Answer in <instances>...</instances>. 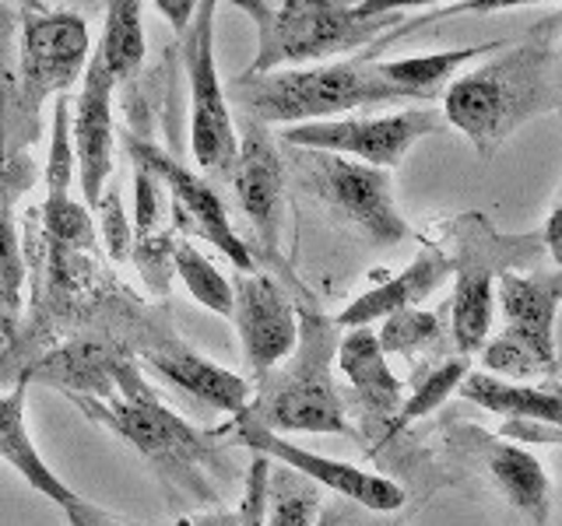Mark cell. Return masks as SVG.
<instances>
[{"mask_svg":"<svg viewBox=\"0 0 562 526\" xmlns=\"http://www.w3.org/2000/svg\"><path fill=\"white\" fill-rule=\"evenodd\" d=\"M67 400L88 418L123 438L131 449H137L151 470L162 478V484L190 502H201L215 508L222 502L218 473L228 478V460L218 446V435L198 432L183 414L169 411L155 386L140 376V365L134 358H123L116 368V393L110 400L75 397Z\"/></svg>","mask_w":562,"mask_h":526,"instance_id":"cell-1","label":"cell"},{"mask_svg":"<svg viewBox=\"0 0 562 526\" xmlns=\"http://www.w3.org/2000/svg\"><path fill=\"white\" fill-rule=\"evenodd\" d=\"M555 22L559 18H549L524 43L443 88V123L461 130L479 155L492 158L527 119L549 116L562 105Z\"/></svg>","mask_w":562,"mask_h":526,"instance_id":"cell-2","label":"cell"},{"mask_svg":"<svg viewBox=\"0 0 562 526\" xmlns=\"http://www.w3.org/2000/svg\"><path fill=\"white\" fill-rule=\"evenodd\" d=\"M295 347L285 362L250 382V403L243 418L278 435H351L345 397L338 390V355L341 333L313 298L295 306Z\"/></svg>","mask_w":562,"mask_h":526,"instance_id":"cell-3","label":"cell"},{"mask_svg":"<svg viewBox=\"0 0 562 526\" xmlns=\"http://www.w3.org/2000/svg\"><path fill=\"white\" fill-rule=\"evenodd\" d=\"M228 99L239 105L246 119H257L263 127L281 123H316L338 119L356 110H380V105L412 102L380 75V60L359 53L338 64H313V67H285L271 75H239L228 81Z\"/></svg>","mask_w":562,"mask_h":526,"instance_id":"cell-4","label":"cell"},{"mask_svg":"<svg viewBox=\"0 0 562 526\" xmlns=\"http://www.w3.org/2000/svg\"><path fill=\"white\" fill-rule=\"evenodd\" d=\"M250 14L257 53L243 75H271L285 67H313L330 57L359 53L391 32L401 14L356 18V0H225Z\"/></svg>","mask_w":562,"mask_h":526,"instance_id":"cell-5","label":"cell"},{"mask_svg":"<svg viewBox=\"0 0 562 526\" xmlns=\"http://www.w3.org/2000/svg\"><path fill=\"white\" fill-rule=\"evenodd\" d=\"M281 158H285V175H292L299 190L321 204L334 225L359 236L373 250H391L412 236L408 221L397 210L394 180L386 169L292 145L289 151H281Z\"/></svg>","mask_w":562,"mask_h":526,"instance_id":"cell-6","label":"cell"},{"mask_svg":"<svg viewBox=\"0 0 562 526\" xmlns=\"http://www.w3.org/2000/svg\"><path fill=\"white\" fill-rule=\"evenodd\" d=\"M88 57H92V43L78 11H49L40 4L25 14L22 46H18V84L8 110L14 134L11 155H22V148L40 137L46 99L67 92L81 78Z\"/></svg>","mask_w":562,"mask_h":526,"instance_id":"cell-7","label":"cell"},{"mask_svg":"<svg viewBox=\"0 0 562 526\" xmlns=\"http://www.w3.org/2000/svg\"><path fill=\"white\" fill-rule=\"evenodd\" d=\"M457 250L450 256L453 298H450V341L457 355H479L492 333V312H496V277L503 271L527 267L538 260V245L517 250V239H499L482 215H461L447 225Z\"/></svg>","mask_w":562,"mask_h":526,"instance_id":"cell-8","label":"cell"},{"mask_svg":"<svg viewBox=\"0 0 562 526\" xmlns=\"http://www.w3.org/2000/svg\"><path fill=\"white\" fill-rule=\"evenodd\" d=\"M215 8L218 0H198L190 25L180 35V46L190 88V151L204 172L225 175L239 140L215 67Z\"/></svg>","mask_w":562,"mask_h":526,"instance_id":"cell-9","label":"cell"},{"mask_svg":"<svg viewBox=\"0 0 562 526\" xmlns=\"http://www.w3.org/2000/svg\"><path fill=\"white\" fill-rule=\"evenodd\" d=\"M443 130V113L436 110H397L383 116H338L295 123L281 130V145L330 151L341 158H356L373 169H397L422 137Z\"/></svg>","mask_w":562,"mask_h":526,"instance_id":"cell-10","label":"cell"},{"mask_svg":"<svg viewBox=\"0 0 562 526\" xmlns=\"http://www.w3.org/2000/svg\"><path fill=\"white\" fill-rule=\"evenodd\" d=\"M123 151H127V158L137 169H148L155 180L162 183V190H169L172 228H183V232L211 242L218 253H225V260L233 263L236 271H243V274L257 271L254 267L257 256L250 253V245L236 236V228L228 221V210H225L215 186L201 180L193 169H187L176 155L151 145L148 137H137L127 130L123 134Z\"/></svg>","mask_w":562,"mask_h":526,"instance_id":"cell-11","label":"cell"},{"mask_svg":"<svg viewBox=\"0 0 562 526\" xmlns=\"http://www.w3.org/2000/svg\"><path fill=\"white\" fill-rule=\"evenodd\" d=\"M134 338H137V358L145 362L155 376H162L169 386H176L190 400H198L201 408L218 414H243L250 403L254 386L246 376L228 373L225 365H215L204 358L201 351H193L180 333L172 330V320L166 309H148L134 316Z\"/></svg>","mask_w":562,"mask_h":526,"instance_id":"cell-12","label":"cell"},{"mask_svg":"<svg viewBox=\"0 0 562 526\" xmlns=\"http://www.w3.org/2000/svg\"><path fill=\"white\" fill-rule=\"evenodd\" d=\"M218 438L222 435H233L239 446L254 449L257 456H268L271 464L278 467H289L295 470L299 478H306L310 484L316 488H327L334 495L348 499L351 505H362L366 513H397L404 505V488L394 484L391 478H383V473H373V470H362L356 464H345V460H330V456H321L299 443H289L285 435L278 432H268L254 425V421H246L243 414L233 418V425H225L222 432H215Z\"/></svg>","mask_w":562,"mask_h":526,"instance_id":"cell-13","label":"cell"},{"mask_svg":"<svg viewBox=\"0 0 562 526\" xmlns=\"http://www.w3.org/2000/svg\"><path fill=\"white\" fill-rule=\"evenodd\" d=\"M236 158L228 165L225 180L236 193V204L254 228L260 256H281V215H285V158L274 134L257 119L243 116L236 130Z\"/></svg>","mask_w":562,"mask_h":526,"instance_id":"cell-14","label":"cell"},{"mask_svg":"<svg viewBox=\"0 0 562 526\" xmlns=\"http://www.w3.org/2000/svg\"><path fill=\"white\" fill-rule=\"evenodd\" d=\"M228 281H233V312H228V320L236 323L239 333L246 382H257L278 362H285L289 351L295 347V302L263 271H239Z\"/></svg>","mask_w":562,"mask_h":526,"instance_id":"cell-15","label":"cell"},{"mask_svg":"<svg viewBox=\"0 0 562 526\" xmlns=\"http://www.w3.org/2000/svg\"><path fill=\"white\" fill-rule=\"evenodd\" d=\"M85 84L81 95L70 110V151H75V169L78 183L85 193V207L95 210L105 183L113 175V140H116V123H113V92L116 81L110 78V70L99 60V53L92 49V57L85 64Z\"/></svg>","mask_w":562,"mask_h":526,"instance_id":"cell-16","label":"cell"},{"mask_svg":"<svg viewBox=\"0 0 562 526\" xmlns=\"http://www.w3.org/2000/svg\"><path fill=\"white\" fill-rule=\"evenodd\" d=\"M450 443H457L482 464L485 478L496 484V491L517 508V513H524L535 526L549 523L552 481H549V473H544L541 460L531 449H524L517 443H506V438L479 432L471 425L457 428V435L450 438Z\"/></svg>","mask_w":562,"mask_h":526,"instance_id":"cell-17","label":"cell"},{"mask_svg":"<svg viewBox=\"0 0 562 526\" xmlns=\"http://www.w3.org/2000/svg\"><path fill=\"white\" fill-rule=\"evenodd\" d=\"M562 298V274H520L503 271L496 285V302L503 309V333L559 376L555 355V316Z\"/></svg>","mask_w":562,"mask_h":526,"instance_id":"cell-18","label":"cell"},{"mask_svg":"<svg viewBox=\"0 0 562 526\" xmlns=\"http://www.w3.org/2000/svg\"><path fill=\"white\" fill-rule=\"evenodd\" d=\"M123 358H134L131 347L123 338H105V333H85V338L64 341L60 347H53L49 355L32 358L22 376L29 382H49L53 390H60L64 397H95L110 400L116 393V368Z\"/></svg>","mask_w":562,"mask_h":526,"instance_id":"cell-19","label":"cell"},{"mask_svg":"<svg viewBox=\"0 0 562 526\" xmlns=\"http://www.w3.org/2000/svg\"><path fill=\"white\" fill-rule=\"evenodd\" d=\"M334 368H341L366 418L380 425L383 435L391 432V421L404 400V382L394 376L391 362L380 351L376 333L369 327L345 330L338 341V355H334Z\"/></svg>","mask_w":562,"mask_h":526,"instance_id":"cell-20","label":"cell"},{"mask_svg":"<svg viewBox=\"0 0 562 526\" xmlns=\"http://www.w3.org/2000/svg\"><path fill=\"white\" fill-rule=\"evenodd\" d=\"M447 277H450V253H443L439 245H426V250H422L401 274L380 281L376 288H369L366 295L356 298V302H348L338 316H334V327L356 330V327L376 323L391 312L415 309L422 298H429Z\"/></svg>","mask_w":562,"mask_h":526,"instance_id":"cell-21","label":"cell"},{"mask_svg":"<svg viewBox=\"0 0 562 526\" xmlns=\"http://www.w3.org/2000/svg\"><path fill=\"white\" fill-rule=\"evenodd\" d=\"M0 464H8L32 491H40V495L49 499L57 508L78 499V491H70L57 478V470L43 460V453L32 443V435H29V376H22V373H18L8 393H0Z\"/></svg>","mask_w":562,"mask_h":526,"instance_id":"cell-22","label":"cell"},{"mask_svg":"<svg viewBox=\"0 0 562 526\" xmlns=\"http://www.w3.org/2000/svg\"><path fill=\"white\" fill-rule=\"evenodd\" d=\"M32 162H25V155H14L11 162H4V137H0V330L14 338L18 316H22V288H25V245L18 239L14 225V197L25 186H32Z\"/></svg>","mask_w":562,"mask_h":526,"instance_id":"cell-23","label":"cell"},{"mask_svg":"<svg viewBox=\"0 0 562 526\" xmlns=\"http://www.w3.org/2000/svg\"><path fill=\"white\" fill-rule=\"evenodd\" d=\"M457 393L464 400L479 403V408L503 414V418H538L562 425V403L555 382L544 386H527V382H509L499 376H488L482 368H468V376L457 386Z\"/></svg>","mask_w":562,"mask_h":526,"instance_id":"cell-24","label":"cell"},{"mask_svg":"<svg viewBox=\"0 0 562 526\" xmlns=\"http://www.w3.org/2000/svg\"><path fill=\"white\" fill-rule=\"evenodd\" d=\"M506 43H482V46H461V49H443V53H429V57H408V60H386L380 64V75L397 84L401 92H408L412 102H429L436 99L450 78L461 70L468 60L485 57V53L499 49Z\"/></svg>","mask_w":562,"mask_h":526,"instance_id":"cell-25","label":"cell"},{"mask_svg":"<svg viewBox=\"0 0 562 526\" xmlns=\"http://www.w3.org/2000/svg\"><path fill=\"white\" fill-rule=\"evenodd\" d=\"M95 53L116 84L137 78L140 64H145V11H140V0H110L105 4L102 39Z\"/></svg>","mask_w":562,"mask_h":526,"instance_id":"cell-26","label":"cell"},{"mask_svg":"<svg viewBox=\"0 0 562 526\" xmlns=\"http://www.w3.org/2000/svg\"><path fill=\"white\" fill-rule=\"evenodd\" d=\"M468 368H471V358H464V355L439 358L429 368H422V373L415 376V382H412V393L401 400V408H397V414L391 421V432H386V438L404 432V428H412L415 421L432 414L436 408H443V403L457 393L461 379L468 376Z\"/></svg>","mask_w":562,"mask_h":526,"instance_id":"cell-27","label":"cell"},{"mask_svg":"<svg viewBox=\"0 0 562 526\" xmlns=\"http://www.w3.org/2000/svg\"><path fill=\"white\" fill-rule=\"evenodd\" d=\"M321 508V488L299 478L289 467L271 464L268 495H263V526H313Z\"/></svg>","mask_w":562,"mask_h":526,"instance_id":"cell-28","label":"cell"},{"mask_svg":"<svg viewBox=\"0 0 562 526\" xmlns=\"http://www.w3.org/2000/svg\"><path fill=\"white\" fill-rule=\"evenodd\" d=\"M172 274H180L187 291L198 298V306H204L207 312H218V316L233 312V281H228L193 242L187 239L172 242Z\"/></svg>","mask_w":562,"mask_h":526,"instance_id":"cell-29","label":"cell"},{"mask_svg":"<svg viewBox=\"0 0 562 526\" xmlns=\"http://www.w3.org/2000/svg\"><path fill=\"white\" fill-rule=\"evenodd\" d=\"M373 333H376V344L383 355H397V358L426 355V351H432L439 344V338H443L439 316L429 309H418V306L383 316V327Z\"/></svg>","mask_w":562,"mask_h":526,"instance_id":"cell-30","label":"cell"},{"mask_svg":"<svg viewBox=\"0 0 562 526\" xmlns=\"http://www.w3.org/2000/svg\"><path fill=\"white\" fill-rule=\"evenodd\" d=\"M527 4H555V0H453V4H443L429 14H418V18H401V22L380 35V39L369 46L366 53L369 57H376L380 49L394 46L401 39H408V35L422 32L426 25H436V22H450V18H461V14H492V11H509V8H527Z\"/></svg>","mask_w":562,"mask_h":526,"instance_id":"cell-31","label":"cell"},{"mask_svg":"<svg viewBox=\"0 0 562 526\" xmlns=\"http://www.w3.org/2000/svg\"><path fill=\"white\" fill-rule=\"evenodd\" d=\"M172 242L176 236L169 232V228H162V232H155V236H145V239H134L131 242V256L134 263L140 267V274H145L148 281V288L155 295H166L169 291V263H172Z\"/></svg>","mask_w":562,"mask_h":526,"instance_id":"cell-32","label":"cell"},{"mask_svg":"<svg viewBox=\"0 0 562 526\" xmlns=\"http://www.w3.org/2000/svg\"><path fill=\"white\" fill-rule=\"evenodd\" d=\"M95 210H99V232L95 236H102L105 253H110L113 260H127L131 256V242H134V228H131L127 215H123L120 193L116 190H102Z\"/></svg>","mask_w":562,"mask_h":526,"instance_id":"cell-33","label":"cell"},{"mask_svg":"<svg viewBox=\"0 0 562 526\" xmlns=\"http://www.w3.org/2000/svg\"><path fill=\"white\" fill-rule=\"evenodd\" d=\"M134 239L162 232V183L134 165Z\"/></svg>","mask_w":562,"mask_h":526,"instance_id":"cell-34","label":"cell"},{"mask_svg":"<svg viewBox=\"0 0 562 526\" xmlns=\"http://www.w3.org/2000/svg\"><path fill=\"white\" fill-rule=\"evenodd\" d=\"M268 473H271L268 456H254L250 470H246L243 502L236 508V526H263V495H268Z\"/></svg>","mask_w":562,"mask_h":526,"instance_id":"cell-35","label":"cell"},{"mask_svg":"<svg viewBox=\"0 0 562 526\" xmlns=\"http://www.w3.org/2000/svg\"><path fill=\"white\" fill-rule=\"evenodd\" d=\"M499 438L506 443H517V446H555L562 438V425H552V421H538V418H506Z\"/></svg>","mask_w":562,"mask_h":526,"instance_id":"cell-36","label":"cell"},{"mask_svg":"<svg viewBox=\"0 0 562 526\" xmlns=\"http://www.w3.org/2000/svg\"><path fill=\"white\" fill-rule=\"evenodd\" d=\"M60 513L67 516V526H131V523H123L120 516L113 513H105V508H99L95 502H88V499H75V502H67Z\"/></svg>","mask_w":562,"mask_h":526,"instance_id":"cell-37","label":"cell"},{"mask_svg":"<svg viewBox=\"0 0 562 526\" xmlns=\"http://www.w3.org/2000/svg\"><path fill=\"white\" fill-rule=\"evenodd\" d=\"M453 0H356V18H383V14H401L415 8H443Z\"/></svg>","mask_w":562,"mask_h":526,"instance_id":"cell-38","label":"cell"},{"mask_svg":"<svg viewBox=\"0 0 562 526\" xmlns=\"http://www.w3.org/2000/svg\"><path fill=\"white\" fill-rule=\"evenodd\" d=\"M155 8H158V14L166 18L176 35H183L187 25H190V18H193V8H198V0H155Z\"/></svg>","mask_w":562,"mask_h":526,"instance_id":"cell-39","label":"cell"},{"mask_svg":"<svg viewBox=\"0 0 562 526\" xmlns=\"http://www.w3.org/2000/svg\"><path fill=\"white\" fill-rule=\"evenodd\" d=\"M541 242H544V253H549L555 263H562V207H559V204L552 207L549 221H544Z\"/></svg>","mask_w":562,"mask_h":526,"instance_id":"cell-40","label":"cell"},{"mask_svg":"<svg viewBox=\"0 0 562 526\" xmlns=\"http://www.w3.org/2000/svg\"><path fill=\"white\" fill-rule=\"evenodd\" d=\"M169 526H236V513L233 508H211V513H201V516H183Z\"/></svg>","mask_w":562,"mask_h":526,"instance_id":"cell-41","label":"cell"},{"mask_svg":"<svg viewBox=\"0 0 562 526\" xmlns=\"http://www.w3.org/2000/svg\"><path fill=\"white\" fill-rule=\"evenodd\" d=\"M341 519H345L341 508H321V516H316L313 526H341Z\"/></svg>","mask_w":562,"mask_h":526,"instance_id":"cell-42","label":"cell"},{"mask_svg":"<svg viewBox=\"0 0 562 526\" xmlns=\"http://www.w3.org/2000/svg\"><path fill=\"white\" fill-rule=\"evenodd\" d=\"M348 526H373V523H362V519H356V523H348Z\"/></svg>","mask_w":562,"mask_h":526,"instance_id":"cell-43","label":"cell"},{"mask_svg":"<svg viewBox=\"0 0 562 526\" xmlns=\"http://www.w3.org/2000/svg\"><path fill=\"white\" fill-rule=\"evenodd\" d=\"M394 526H397V523H394Z\"/></svg>","mask_w":562,"mask_h":526,"instance_id":"cell-44","label":"cell"}]
</instances>
